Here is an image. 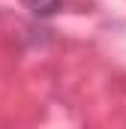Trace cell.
<instances>
[{
	"mask_svg": "<svg viewBox=\"0 0 126 129\" xmlns=\"http://www.w3.org/2000/svg\"><path fill=\"white\" fill-rule=\"evenodd\" d=\"M24 6L33 15H54L60 9V0H24Z\"/></svg>",
	"mask_w": 126,
	"mask_h": 129,
	"instance_id": "6da1fadb",
	"label": "cell"
}]
</instances>
